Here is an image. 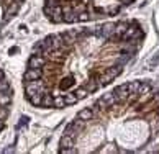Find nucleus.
<instances>
[{
  "mask_svg": "<svg viewBox=\"0 0 159 154\" xmlns=\"http://www.w3.org/2000/svg\"><path fill=\"white\" fill-rule=\"evenodd\" d=\"M36 92H43V93L48 92V88L44 87L43 80L38 79V80H28V82H25V93H26V97H31L33 93H36Z\"/></svg>",
  "mask_w": 159,
  "mask_h": 154,
  "instance_id": "f257e3e1",
  "label": "nucleus"
},
{
  "mask_svg": "<svg viewBox=\"0 0 159 154\" xmlns=\"http://www.w3.org/2000/svg\"><path fill=\"white\" fill-rule=\"evenodd\" d=\"M84 125H85V121L84 120H80V118H77L75 121H70L69 125L66 126V129H64V134H69V136H74L75 134H79V131H82L84 129Z\"/></svg>",
  "mask_w": 159,
  "mask_h": 154,
  "instance_id": "f03ea898",
  "label": "nucleus"
},
{
  "mask_svg": "<svg viewBox=\"0 0 159 154\" xmlns=\"http://www.w3.org/2000/svg\"><path fill=\"white\" fill-rule=\"evenodd\" d=\"M113 95H115V100L116 103H125L128 102V97H129V92H128V84H121L118 85L113 90Z\"/></svg>",
  "mask_w": 159,
  "mask_h": 154,
  "instance_id": "7ed1b4c3",
  "label": "nucleus"
},
{
  "mask_svg": "<svg viewBox=\"0 0 159 154\" xmlns=\"http://www.w3.org/2000/svg\"><path fill=\"white\" fill-rule=\"evenodd\" d=\"M97 105L100 106V108H111L113 105H116V100H115L113 92H111V93H105L103 97H100L97 100Z\"/></svg>",
  "mask_w": 159,
  "mask_h": 154,
  "instance_id": "20e7f679",
  "label": "nucleus"
},
{
  "mask_svg": "<svg viewBox=\"0 0 159 154\" xmlns=\"http://www.w3.org/2000/svg\"><path fill=\"white\" fill-rule=\"evenodd\" d=\"M46 66V59L41 54H33L30 59H28V67H34V69H41Z\"/></svg>",
  "mask_w": 159,
  "mask_h": 154,
  "instance_id": "39448f33",
  "label": "nucleus"
},
{
  "mask_svg": "<svg viewBox=\"0 0 159 154\" xmlns=\"http://www.w3.org/2000/svg\"><path fill=\"white\" fill-rule=\"evenodd\" d=\"M115 34V23H105L100 26V36L105 39H110Z\"/></svg>",
  "mask_w": 159,
  "mask_h": 154,
  "instance_id": "423d86ee",
  "label": "nucleus"
},
{
  "mask_svg": "<svg viewBox=\"0 0 159 154\" xmlns=\"http://www.w3.org/2000/svg\"><path fill=\"white\" fill-rule=\"evenodd\" d=\"M128 26H129V23L128 21H120V23H115V34L111 36L110 39H121V36H123V33L128 29Z\"/></svg>",
  "mask_w": 159,
  "mask_h": 154,
  "instance_id": "0eeeda50",
  "label": "nucleus"
},
{
  "mask_svg": "<svg viewBox=\"0 0 159 154\" xmlns=\"http://www.w3.org/2000/svg\"><path fill=\"white\" fill-rule=\"evenodd\" d=\"M62 34V39H64V46H74V43L77 41V31L75 29H69V31H66V33H61Z\"/></svg>",
  "mask_w": 159,
  "mask_h": 154,
  "instance_id": "6e6552de",
  "label": "nucleus"
},
{
  "mask_svg": "<svg viewBox=\"0 0 159 154\" xmlns=\"http://www.w3.org/2000/svg\"><path fill=\"white\" fill-rule=\"evenodd\" d=\"M41 75H43L41 69L28 67L26 72H25V75H23V79H25V82H28V80H38V79H41Z\"/></svg>",
  "mask_w": 159,
  "mask_h": 154,
  "instance_id": "1a4fd4ad",
  "label": "nucleus"
},
{
  "mask_svg": "<svg viewBox=\"0 0 159 154\" xmlns=\"http://www.w3.org/2000/svg\"><path fill=\"white\" fill-rule=\"evenodd\" d=\"M51 21L52 23H62L64 21V15H62V7L59 5H54L52 7V11H51Z\"/></svg>",
  "mask_w": 159,
  "mask_h": 154,
  "instance_id": "9d476101",
  "label": "nucleus"
},
{
  "mask_svg": "<svg viewBox=\"0 0 159 154\" xmlns=\"http://www.w3.org/2000/svg\"><path fill=\"white\" fill-rule=\"evenodd\" d=\"M51 41H52V48H54V49H66L61 33L59 34H51Z\"/></svg>",
  "mask_w": 159,
  "mask_h": 154,
  "instance_id": "9b49d317",
  "label": "nucleus"
},
{
  "mask_svg": "<svg viewBox=\"0 0 159 154\" xmlns=\"http://www.w3.org/2000/svg\"><path fill=\"white\" fill-rule=\"evenodd\" d=\"M10 103H11V88H8L5 92H0V105L7 106Z\"/></svg>",
  "mask_w": 159,
  "mask_h": 154,
  "instance_id": "f8f14e48",
  "label": "nucleus"
},
{
  "mask_svg": "<svg viewBox=\"0 0 159 154\" xmlns=\"http://www.w3.org/2000/svg\"><path fill=\"white\" fill-rule=\"evenodd\" d=\"M77 118H80V120H84V121H89L93 118V111L92 108H82L79 113H77Z\"/></svg>",
  "mask_w": 159,
  "mask_h": 154,
  "instance_id": "ddd939ff",
  "label": "nucleus"
},
{
  "mask_svg": "<svg viewBox=\"0 0 159 154\" xmlns=\"http://www.w3.org/2000/svg\"><path fill=\"white\" fill-rule=\"evenodd\" d=\"M59 146L61 147H72L74 146V138L69 134H62V138L59 141Z\"/></svg>",
  "mask_w": 159,
  "mask_h": 154,
  "instance_id": "4468645a",
  "label": "nucleus"
},
{
  "mask_svg": "<svg viewBox=\"0 0 159 154\" xmlns=\"http://www.w3.org/2000/svg\"><path fill=\"white\" fill-rule=\"evenodd\" d=\"M62 97H64V102H66V105H74V103L79 102V98H77V95H75L74 92H66Z\"/></svg>",
  "mask_w": 159,
  "mask_h": 154,
  "instance_id": "2eb2a0df",
  "label": "nucleus"
},
{
  "mask_svg": "<svg viewBox=\"0 0 159 154\" xmlns=\"http://www.w3.org/2000/svg\"><path fill=\"white\" fill-rule=\"evenodd\" d=\"M28 100H30V103H31V105L39 106V105H41V100H43V92H36V93H33L31 97H28Z\"/></svg>",
  "mask_w": 159,
  "mask_h": 154,
  "instance_id": "dca6fc26",
  "label": "nucleus"
},
{
  "mask_svg": "<svg viewBox=\"0 0 159 154\" xmlns=\"http://www.w3.org/2000/svg\"><path fill=\"white\" fill-rule=\"evenodd\" d=\"M121 70H123V67L120 66V64H116V66H113V67H108L107 70H105V72H107L108 75H111L115 79V77H118L120 74H121Z\"/></svg>",
  "mask_w": 159,
  "mask_h": 154,
  "instance_id": "f3484780",
  "label": "nucleus"
},
{
  "mask_svg": "<svg viewBox=\"0 0 159 154\" xmlns=\"http://www.w3.org/2000/svg\"><path fill=\"white\" fill-rule=\"evenodd\" d=\"M18 11V3H13V5H10V8L7 10V13H5V21H8L11 16H15V13Z\"/></svg>",
  "mask_w": 159,
  "mask_h": 154,
  "instance_id": "a211bd4d",
  "label": "nucleus"
},
{
  "mask_svg": "<svg viewBox=\"0 0 159 154\" xmlns=\"http://www.w3.org/2000/svg\"><path fill=\"white\" fill-rule=\"evenodd\" d=\"M62 15H64V21L66 23H75L77 21V13H74L72 10L66 11V13H62Z\"/></svg>",
  "mask_w": 159,
  "mask_h": 154,
  "instance_id": "6ab92c4d",
  "label": "nucleus"
},
{
  "mask_svg": "<svg viewBox=\"0 0 159 154\" xmlns=\"http://www.w3.org/2000/svg\"><path fill=\"white\" fill-rule=\"evenodd\" d=\"M52 100H54V98H52V95H51V93H48V92H46V93H43V100H41V106H52Z\"/></svg>",
  "mask_w": 159,
  "mask_h": 154,
  "instance_id": "aec40b11",
  "label": "nucleus"
},
{
  "mask_svg": "<svg viewBox=\"0 0 159 154\" xmlns=\"http://www.w3.org/2000/svg\"><path fill=\"white\" fill-rule=\"evenodd\" d=\"M139 87H141V82L139 80H133V82H129V84H128V92L129 93H138Z\"/></svg>",
  "mask_w": 159,
  "mask_h": 154,
  "instance_id": "412c9836",
  "label": "nucleus"
},
{
  "mask_svg": "<svg viewBox=\"0 0 159 154\" xmlns=\"http://www.w3.org/2000/svg\"><path fill=\"white\" fill-rule=\"evenodd\" d=\"M74 93H75V95H77V98H79V100H84V98H85L87 95H89L90 92L87 90L85 87H79V88H77V90H75Z\"/></svg>",
  "mask_w": 159,
  "mask_h": 154,
  "instance_id": "4be33fe9",
  "label": "nucleus"
},
{
  "mask_svg": "<svg viewBox=\"0 0 159 154\" xmlns=\"http://www.w3.org/2000/svg\"><path fill=\"white\" fill-rule=\"evenodd\" d=\"M52 106H54V108H64V106H66L64 97H54V100H52Z\"/></svg>",
  "mask_w": 159,
  "mask_h": 154,
  "instance_id": "5701e85b",
  "label": "nucleus"
},
{
  "mask_svg": "<svg viewBox=\"0 0 159 154\" xmlns=\"http://www.w3.org/2000/svg\"><path fill=\"white\" fill-rule=\"evenodd\" d=\"M151 92V84H148V82H144V84H141L139 90H138V95H146V93Z\"/></svg>",
  "mask_w": 159,
  "mask_h": 154,
  "instance_id": "b1692460",
  "label": "nucleus"
},
{
  "mask_svg": "<svg viewBox=\"0 0 159 154\" xmlns=\"http://www.w3.org/2000/svg\"><path fill=\"white\" fill-rule=\"evenodd\" d=\"M72 85H74V79H72V77H66V79H62V82H61V88H66V90L70 88Z\"/></svg>",
  "mask_w": 159,
  "mask_h": 154,
  "instance_id": "393cba45",
  "label": "nucleus"
},
{
  "mask_svg": "<svg viewBox=\"0 0 159 154\" xmlns=\"http://www.w3.org/2000/svg\"><path fill=\"white\" fill-rule=\"evenodd\" d=\"M84 87H85L89 92H95L100 85H98V82H95V80H89V82H87V84H85Z\"/></svg>",
  "mask_w": 159,
  "mask_h": 154,
  "instance_id": "a878e982",
  "label": "nucleus"
},
{
  "mask_svg": "<svg viewBox=\"0 0 159 154\" xmlns=\"http://www.w3.org/2000/svg\"><path fill=\"white\" fill-rule=\"evenodd\" d=\"M92 18V16L87 13V11H80V13L77 15V21H82V23H85V21H89Z\"/></svg>",
  "mask_w": 159,
  "mask_h": 154,
  "instance_id": "bb28decb",
  "label": "nucleus"
},
{
  "mask_svg": "<svg viewBox=\"0 0 159 154\" xmlns=\"http://www.w3.org/2000/svg\"><path fill=\"white\" fill-rule=\"evenodd\" d=\"M10 88V82L7 80V79H0V92H5V90H8Z\"/></svg>",
  "mask_w": 159,
  "mask_h": 154,
  "instance_id": "cd10ccee",
  "label": "nucleus"
},
{
  "mask_svg": "<svg viewBox=\"0 0 159 154\" xmlns=\"http://www.w3.org/2000/svg\"><path fill=\"white\" fill-rule=\"evenodd\" d=\"M33 54H41L43 56V44H41V41L33 46Z\"/></svg>",
  "mask_w": 159,
  "mask_h": 154,
  "instance_id": "c85d7f7f",
  "label": "nucleus"
},
{
  "mask_svg": "<svg viewBox=\"0 0 159 154\" xmlns=\"http://www.w3.org/2000/svg\"><path fill=\"white\" fill-rule=\"evenodd\" d=\"M59 152H61V154H75V152H77V149H75L74 146H72V147H61Z\"/></svg>",
  "mask_w": 159,
  "mask_h": 154,
  "instance_id": "c756f323",
  "label": "nucleus"
},
{
  "mask_svg": "<svg viewBox=\"0 0 159 154\" xmlns=\"http://www.w3.org/2000/svg\"><path fill=\"white\" fill-rule=\"evenodd\" d=\"M7 116H8V110L7 108H5V106H2V105H0V120H7Z\"/></svg>",
  "mask_w": 159,
  "mask_h": 154,
  "instance_id": "7c9ffc66",
  "label": "nucleus"
},
{
  "mask_svg": "<svg viewBox=\"0 0 159 154\" xmlns=\"http://www.w3.org/2000/svg\"><path fill=\"white\" fill-rule=\"evenodd\" d=\"M120 10H121L120 5H113V7H110V8H108V15H116Z\"/></svg>",
  "mask_w": 159,
  "mask_h": 154,
  "instance_id": "2f4dec72",
  "label": "nucleus"
},
{
  "mask_svg": "<svg viewBox=\"0 0 159 154\" xmlns=\"http://www.w3.org/2000/svg\"><path fill=\"white\" fill-rule=\"evenodd\" d=\"M43 11H44V15H46V16H51V11H52V7H49V5H44V8H43Z\"/></svg>",
  "mask_w": 159,
  "mask_h": 154,
  "instance_id": "473e14b6",
  "label": "nucleus"
},
{
  "mask_svg": "<svg viewBox=\"0 0 159 154\" xmlns=\"http://www.w3.org/2000/svg\"><path fill=\"white\" fill-rule=\"evenodd\" d=\"M44 3L49 7H54V5H59V0H44Z\"/></svg>",
  "mask_w": 159,
  "mask_h": 154,
  "instance_id": "72a5a7b5",
  "label": "nucleus"
},
{
  "mask_svg": "<svg viewBox=\"0 0 159 154\" xmlns=\"http://www.w3.org/2000/svg\"><path fill=\"white\" fill-rule=\"evenodd\" d=\"M8 52H10V54H11V56H13V54H15V52H18V48H11V49H10Z\"/></svg>",
  "mask_w": 159,
  "mask_h": 154,
  "instance_id": "f704fd0d",
  "label": "nucleus"
},
{
  "mask_svg": "<svg viewBox=\"0 0 159 154\" xmlns=\"http://www.w3.org/2000/svg\"><path fill=\"white\" fill-rule=\"evenodd\" d=\"M2 129H3V121L0 120V131H2Z\"/></svg>",
  "mask_w": 159,
  "mask_h": 154,
  "instance_id": "c9c22d12",
  "label": "nucleus"
},
{
  "mask_svg": "<svg viewBox=\"0 0 159 154\" xmlns=\"http://www.w3.org/2000/svg\"><path fill=\"white\" fill-rule=\"evenodd\" d=\"M2 77H3V72H2V69H0V79H2Z\"/></svg>",
  "mask_w": 159,
  "mask_h": 154,
  "instance_id": "e433bc0d",
  "label": "nucleus"
},
{
  "mask_svg": "<svg viewBox=\"0 0 159 154\" xmlns=\"http://www.w3.org/2000/svg\"><path fill=\"white\" fill-rule=\"evenodd\" d=\"M15 2H16V3H18V2H21V0H15Z\"/></svg>",
  "mask_w": 159,
  "mask_h": 154,
  "instance_id": "4c0bfd02",
  "label": "nucleus"
},
{
  "mask_svg": "<svg viewBox=\"0 0 159 154\" xmlns=\"http://www.w3.org/2000/svg\"><path fill=\"white\" fill-rule=\"evenodd\" d=\"M157 118H159V108H157Z\"/></svg>",
  "mask_w": 159,
  "mask_h": 154,
  "instance_id": "58836bf2",
  "label": "nucleus"
},
{
  "mask_svg": "<svg viewBox=\"0 0 159 154\" xmlns=\"http://www.w3.org/2000/svg\"><path fill=\"white\" fill-rule=\"evenodd\" d=\"M157 151H159V149H157Z\"/></svg>",
  "mask_w": 159,
  "mask_h": 154,
  "instance_id": "ea45409f",
  "label": "nucleus"
}]
</instances>
